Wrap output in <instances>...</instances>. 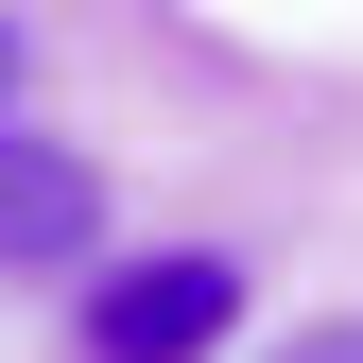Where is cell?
Segmentation results:
<instances>
[{"label":"cell","instance_id":"6da1fadb","mask_svg":"<svg viewBox=\"0 0 363 363\" xmlns=\"http://www.w3.org/2000/svg\"><path fill=\"white\" fill-rule=\"evenodd\" d=\"M242 329V259H104L86 277V363H208Z\"/></svg>","mask_w":363,"mask_h":363},{"label":"cell","instance_id":"7a4b0ae2","mask_svg":"<svg viewBox=\"0 0 363 363\" xmlns=\"http://www.w3.org/2000/svg\"><path fill=\"white\" fill-rule=\"evenodd\" d=\"M86 242H104V173L69 139H18V121H0V277H52Z\"/></svg>","mask_w":363,"mask_h":363},{"label":"cell","instance_id":"3957f363","mask_svg":"<svg viewBox=\"0 0 363 363\" xmlns=\"http://www.w3.org/2000/svg\"><path fill=\"white\" fill-rule=\"evenodd\" d=\"M277 363H363V329H294V346H277Z\"/></svg>","mask_w":363,"mask_h":363},{"label":"cell","instance_id":"277c9868","mask_svg":"<svg viewBox=\"0 0 363 363\" xmlns=\"http://www.w3.org/2000/svg\"><path fill=\"white\" fill-rule=\"evenodd\" d=\"M0 121H18V18H0Z\"/></svg>","mask_w":363,"mask_h":363}]
</instances>
